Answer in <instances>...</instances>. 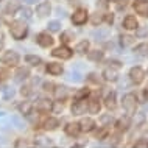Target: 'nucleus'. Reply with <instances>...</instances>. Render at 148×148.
I'll use <instances>...</instances> for the list:
<instances>
[{"mask_svg": "<svg viewBox=\"0 0 148 148\" xmlns=\"http://www.w3.org/2000/svg\"><path fill=\"white\" fill-rule=\"evenodd\" d=\"M136 101H137V98H136L133 94H126L125 97H123L122 103H123V108L126 109L128 114H133L136 111Z\"/></svg>", "mask_w": 148, "mask_h": 148, "instance_id": "nucleus-3", "label": "nucleus"}, {"mask_svg": "<svg viewBox=\"0 0 148 148\" xmlns=\"http://www.w3.org/2000/svg\"><path fill=\"white\" fill-rule=\"evenodd\" d=\"M69 77H70L72 81H81V79H83V78H81V75H79L78 72H72Z\"/></svg>", "mask_w": 148, "mask_h": 148, "instance_id": "nucleus-41", "label": "nucleus"}, {"mask_svg": "<svg viewBox=\"0 0 148 148\" xmlns=\"http://www.w3.org/2000/svg\"><path fill=\"white\" fill-rule=\"evenodd\" d=\"M19 55L16 53V51H13V50H10V51H5V53L2 55V64H5V66H8V67H14V66H17L19 64Z\"/></svg>", "mask_w": 148, "mask_h": 148, "instance_id": "nucleus-2", "label": "nucleus"}, {"mask_svg": "<svg viewBox=\"0 0 148 148\" xmlns=\"http://www.w3.org/2000/svg\"><path fill=\"white\" fill-rule=\"evenodd\" d=\"M130 128V117H123L117 122V130L119 131H126Z\"/></svg>", "mask_w": 148, "mask_h": 148, "instance_id": "nucleus-22", "label": "nucleus"}, {"mask_svg": "<svg viewBox=\"0 0 148 148\" xmlns=\"http://www.w3.org/2000/svg\"><path fill=\"white\" fill-rule=\"evenodd\" d=\"M38 44L41 47H50L53 44V38L49 34V33H41L38 36Z\"/></svg>", "mask_w": 148, "mask_h": 148, "instance_id": "nucleus-10", "label": "nucleus"}, {"mask_svg": "<svg viewBox=\"0 0 148 148\" xmlns=\"http://www.w3.org/2000/svg\"><path fill=\"white\" fill-rule=\"evenodd\" d=\"M51 101L50 100H47V98H41L38 101V109H41V111H49V109H51Z\"/></svg>", "mask_w": 148, "mask_h": 148, "instance_id": "nucleus-21", "label": "nucleus"}, {"mask_svg": "<svg viewBox=\"0 0 148 148\" xmlns=\"http://www.w3.org/2000/svg\"><path fill=\"white\" fill-rule=\"evenodd\" d=\"M136 36H137V38H147L148 36V27H137V28H136Z\"/></svg>", "mask_w": 148, "mask_h": 148, "instance_id": "nucleus-32", "label": "nucleus"}, {"mask_svg": "<svg viewBox=\"0 0 148 148\" xmlns=\"http://www.w3.org/2000/svg\"><path fill=\"white\" fill-rule=\"evenodd\" d=\"M119 142H120V137H119V136H112V137H111V145H117Z\"/></svg>", "mask_w": 148, "mask_h": 148, "instance_id": "nucleus-50", "label": "nucleus"}, {"mask_svg": "<svg viewBox=\"0 0 148 148\" xmlns=\"http://www.w3.org/2000/svg\"><path fill=\"white\" fill-rule=\"evenodd\" d=\"M51 87H53V84H51V83H44V89H45V90H50Z\"/></svg>", "mask_w": 148, "mask_h": 148, "instance_id": "nucleus-51", "label": "nucleus"}, {"mask_svg": "<svg viewBox=\"0 0 148 148\" xmlns=\"http://www.w3.org/2000/svg\"><path fill=\"white\" fill-rule=\"evenodd\" d=\"M31 109H33V105H31L30 101H22L21 105H19V111H21L23 115H30Z\"/></svg>", "mask_w": 148, "mask_h": 148, "instance_id": "nucleus-20", "label": "nucleus"}, {"mask_svg": "<svg viewBox=\"0 0 148 148\" xmlns=\"http://www.w3.org/2000/svg\"><path fill=\"white\" fill-rule=\"evenodd\" d=\"M2 47H3V39L0 38V49H2Z\"/></svg>", "mask_w": 148, "mask_h": 148, "instance_id": "nucleus-59", "label": "nucleus"}, {"mask_svg": "<svg viewBox=\"0 0 148 148\" xmlns=\"http://www.w3.org/2000/svg\"><path fill=\"white\" fill-rule=\"evenodd\" d=\"M10 33H11V36H13L14 39L21 41V39H23L27 36V33H28V27H27V23L23 21H16V22L11 23Z\"/></svg>", "mask_w": 148, "mask_h": 148, "instance_id": "nucleus-1", "label": "nucleus"}, {"mask_svg": "<svg viewBox=\"0 0 148 148\" xmlns=\"http://www.w3.org/2000/svg\"><path fill=\"white\" fill-rule=\"evenodd\" d=\"M17 10H21V8H19V3L14 2V0H13V2H10V3L6 5V13H8V14H14Z\"/></svg>", "mask_w": 148, "mask_h": 148, "instance_id": "nucleus-28", "label": "nucleus"}, {"mask_svg": "<svg viewBox=\"0 0 148 148\" xmlns=\"http://www.w3.org/2000/svg\"><path fill=\"white\" fill-rule=\"evenodd\" d=\"M3 97H5L6 100L13 98L14 97V89H11V87H5V89H3Z\"/></svg>", "mask_w": 148, "mask_h": 148, "instance_id": "nucleus-38", "label": "nucleus"}, {"mask_svg": "<svg viewBox=\"0 0 148 148\" xmlns=\"http://www.w3.org/2000/svg\"><path fill=\"white\" fill-rule=\"evenodd\" d=\"M143 120H145V117H143V114H137V117H136V126L142 125Z\"/></svg>", "mask_w": 148, "mask_h": 148, "instance_id": "nucleus-47", "label": "nucleus"}, {"mask_svg": "<svg viewBox=\"0 0 148 148\" xmlns=\"http://www.w3.org/2000/svg\"><path fill=\"white\" fill-rule=\"evenodd\" d=\"M89 59H92V61H98V59H101L103 58V51H100V50H94V51H89Z\"/></svg>", "mask_w": 148, "mask_h": 148, "instance_id": "nucleus-30", "label": "nucleus"}, {"mask_svg": "<svg viewBox=\"0 0 148 148\" xmlns=\"http://www.w3.org/2000/svg\"><path fill=\"white\" fill-rule=\"evenodd\" d=\"M106 134H108V131H101V133H98V134H97V139H101V137H106Z\"/></svg>", "mask_w": 148, "mask_h": 148, "instance_id": "nucleus-52", "label": "nucleus"}, {"mask_svg": "<svg viewBox=\"0 0 148 148\" xmlns=\"http://www.w3.org/2000/svg\"><path fill=\"white\" fill-rule=\"evenodd\" d=\"M5 117H6V114L3 112V111H0V120H2V119H5Z\"/></svg>", "mask_w": 148, "mask_h": 148, "instance_id": "nucleus-57", "label": "nucleus"}, {"mask_svg": "<svg viewBox=\"0 0 148 148\" xmlns=\"http://www.w3.org/2000/svg\"><path fill=\"white\" fill-rule=\"evenodd\" d=\"M44 126H45V130H50V131H53V130H56V128L59 126V122H58V119H55V117H50V119H47V120H45V123H44Z\"/></svg>", "mask_w": 148, "mask_h": 148, "instance_id": "nucleus-19", "label": "nucleus"}, {"mask_svg": "<svg viewBox=\"0 0 148 148\" xmlns=\"http://www.w3.org/2000/svg\"><path fill=\"white\" fill-rule=\"evenodd\" d=\"M72 39H73V34L70 33V31H64V33L61 34V42H69V41H72Z\"/></svg>", "mask_w": 148, "mask_h": 148, "instance_id": "nucleus-35", "label": "nucleus"}, {"mask_svg": "<svg viewBox=\"0 0 148 148\" xmlns=\"http://www.w3.org/2000/svg\"><path fill=\"white\" fill-rule=\"evenodd\" d=\"M109 64H112L114 67H120V66H122V64H120L119 61H114V59H112V61H109Z\"/></svg>", "mask_w": 148, "mask_h": 148, "instance_id": "nucleus-55", "label": "nucleus"}, {"mask_svg": "<svg viewBox=\"0 0 148 148\" xmlns=\"http://www.w3.org/2000/svg\"><path fill=\"white\" fill-rule=\"evenodd\" d=\"M86 21H87V11L83 10V8L77 10L73 13V16H72V22L75 25H83V23H86Z\"/></svg>", "mask_w": 148, "mask_h": 148, "instance_id": "nucleus-4", "label": "nucleus"}, {"mask_svg": "<svg viewBox=\"0 0 148 148\" xmlns=\"http://www.w3.org/2000/svg\"><path fill=\"white\" fill-rule=\"evenodd\" d=\"M134 10L137 14L147 17L148 16V0H134Z\"/></svg>", "mask_w": 148, "mask_h": 148, "instance_id": "nucleus-8", "label": "nucleus"}, {"mask_svg": "<svg viewBox=\"0 0 148 148\" xmlns=\"http://www.w3.org/2000/svg\"><path fill=\"white\" fill-rule=\"evenodd\" d=\"M100 123L105 126H109L111 123H112V115L111 114H103L101 117H100Z\"/></svg>", "mask_w": 148, "mask_h": 148, "instance_id": "nucleus-29", "label": "nucleus"}, {"mask_svg": "<svg viewBox=\"0 0 148 148\" xmlns=\"http://www.w3.org/2000/svg\"><path fill=\"white\" fill-rule=\"evenodd\" d=\"M111 2H115V0H111Z\"/></svg>", "mask_w": 148, "mask_h": 148, "instance_id": "nucleus-60", "label": "nucleus"}, {"mask_svg": "<svg viewBox=\"0 0 148 148\" xmlns=\"http://www.w3.org/2000/svg\"><path fill=\"white\" fill-rule=\"evenodd\" d=\"M36 143H38L39 147H51L53 143H51L50 139H47V137H38L36 139Z\"/></svg>", "mask_w": 148, "mask_h": 148, "instance_id": "nucleus-31", "label": "nucleus"}, {"mask_svg": "<svg viewBox=\"0 0 148 148\" xmlns=\"http://www.w3.org/2000/svg\"><path fill=\"white\" fill-rule=\"evenodd\" d=\"M120 39H122V45H128V44L133 42V38H130V36H120Z\"/></svg>", "mask_w": 148, "mask_h": 148, "instance_id": "nucleus-42", "label": "nucleus"}, {"mask_svg": "<svg viewBox=\"0 0 148 148\" xmlns=\"http://www.w3.org/2000/svg\"><path fill=\"white\" fill-rule=\"evenodd\" d=\"M75 50H77L78 53H86V51L89 50V41H86V39H84V41H81L77 45V49H75Z\"/></svg>", "mask_w": 148, "mask_h": 148, "instance_id": "nucleus-26", "label": "nucleus"}, {"mask_svg": "<svg viewBox=\"0 0 148 148\" xmlns=\"http://www.w3.org/2000/svg\"><path fill=\"white\" fill-rule=\"evenodd\" d=\"M51 111H53V112H61V111H62V106L59 105V103H55V105L51 106Z\"/></svg>", "mask_w": 148, "mask_h": 148, "instance_id": "nucleus-49", "label": "nucleus"}, {"mask_svg": "<svg viewBox=\"0 0 148 148\" xmlns=\"http://www.w3.org/2000/svg\"><path fill=\"white\" fill-rule=\"evenodd\" d=\"M50 10H51V6H50L49 2L39 3L38 8H36V11H38V14L41 16V17H45V16H49V14H50Z\"/></svg>", "mask_w": 148, "mask_h": 148, "instance_id": "nucleus-13", "label": "nucleus"}, {"mask_svg": "<svg viewBox=\"0 0 148 148\" xmlns=\"http://www.w3.org/2000/svg\"><path fill=\"white\" fill-rule=\"evenodd\" d=\"M134 148H148V139H139L134 143Z\"/></svg>", "mask_w": 148, "mask_h": 148, "instance_id": "nucleus-36", "label": "nucleus"}, {"mask_svg": "<svg viewBox=\"0 0 148 148\" xmlns=\"http://www.w3.org/2000/svg\"><path fill=\"white\" fill-rule=\"evenodd\" d=\"M100 108H101V105H100L98 98H90L89 101H87V109H89V112H92V114H98Z\"/></svg>", "mask_w": 148, "mask_h": 148, "instance_id": "nucleus-14", "label": "nucleus"}, {"mask_svg": "<svg viewBox=\"0 0 148 148\" xmlns=\"http://www.w3.org/2000/svg\"><path fill=\"white\" fill-rule=\"evenodd\" d=\"M79 126H81V131H84V133H90L92 130H94L95 126V122L92 119H83L81 122H79Z\"/></svg>", "mask_w": 148, "mask_h": 148, "instance_id": "nucleus-12", "label": "nucleus"}, {"mask_svg": "<svg viewBox=\"0 0 148 148\" xmlns=\"http://www.w3.org/2000/svg\"><path fill=\"white\" fill-rule=\"evenodd\" d=\"M28 147H31L30 143H27L23 139H19L17 142H16V148H28Z\"/></svg>", "mask_w": 148, "mask_h": 148, "instance_id": "nucleus-40", "label": "nucleus"}, {"mask_svg": "<svg viewBox=\"0 0 148 148\" xmlns=\"http://www.w3.org/2000/svg\"><path fill=\"white\" fill-rule=\"evenodd\" d=\"M112 21H114V16H112V14L106 16V22H108V23H112Z\"/></svg>", "mask_w": 148, "mask_h": 148, "instance_id": "nucleus-53", "label": "nucleus"}, {"mask_svg": "<svg viewBox=\"0 0 148 148\" xmlns=\"http://www.w3.org/2000/svg\"><path fill=\"white\" fill-rule=\"evenodd\" d=\"M130 77H131V81L136 83V84H140L145 78V72H143L140 67H133L130 72Z\"/></svg>", "mask_w": 148, "mask_h": 148, "instance_id": "nucleus-6", "label": "nucleus"}, {"mask_svg": "<svg viewBox=\"0 0 148 148\" xmlns=\"http://www.w3.org/2000/svg\"><path fill=\"white\" fill-rule=\"evenodd\" d=\"M145 50H148V45L147 44H142V45H137L136 47V53L137 55H140V56H145V55H148V51H145Z\"/></svg>", "mask_w": 148, "mask_h": 148, "instance_id": "nucleus-33", "label": "nucleus"}, {"mask_svg": "<svg viewBox=\"0 0 148 148\" xmlns=\"http://www.w3.org/2000/svg\"><path fill=\"white\" fill-rule=\"evenodd\" d=\"M101 21H103V16H101V14H98V13L95 14L94 17H92V22H94V25H97V23H100Z\"/></svg>", "mask_w": 148, "mask_h": 148, "instance_id": "nucleus-44", "label": "nucleus"}, {"mask_svg": "<svg viewBox=\"0 0 148 148\" xmlns=\"http://www.w3.org/2000/svg\"><path fill=\"white\" fill-rule=\"evenodd\" d=\"M25 61L28 64H31V66H39V64H41V58L36 56V55H27Z\"/></svg>", "mask_w": 148, "mask_h": 148, "instance_id": "nucleus-24", "label": "nucleus"}, {"mask_svg": "<svg viewBox=\"0 0 148 148\" xmlns=\"http://www.w3.org/2000/svg\"><path fill=\"white\" fill-rule=\"evenodd\" d=\"M3 142H5V137H2V136H0V145H2Z\"/></svg>", "mask_w": 148, "mask_h": 148, "instance_id": "nucleus-58", "label": "nucleus"}, {"mask_svg": "<svg viewBox=\"0 0 148 148\" xmlns=\"http://www.w3.org/2000/svg\"><path fill=\"white\" fill-rule=\"evenodd\" d=\"M92 36H94V39H97V41H105V39H108V36H109V30L108 28H98V30L92 31Z\"/></svg>", "mask_w": 148, "mask_h": 148, "instance_id": "nucleus-15", "label": "nucleus"}, {"mask_svg": "<svg viewBox=\"0 0 148 148\" xmlns=\"http://www.w3.org/2000/svg\"><path fill=\"white\" fill-rule=\"evenodd\" d=\"M21 94L25 95V97H27V95H30V94H31V87H30V86H23L22 89H21Z\"/></svg>", "mask_w": 148, "mask_h": 148, "instance_id": "nucleus-46", "label": "nucleus"}, {"mask_svg": "<svg viewBox=\"0 0 148 148\" xmlns=\"http://www.w3.org/2000/svg\"><path fill=\"white\" fill-rule=\"evenodd\" d=\"M25 3H36V2H39V0H23Z\"/></svg>", "mask_w": 148, "mask_h": 148, "instance_id": "nucleus-56", "label": "nucleus"}, {"mask_svg": "<svg viewBox=\"0 0 148 148\" xmlns=\"http://www.w3.org/2000/svg\"><path fill=\"white\" fill-rule=\"evenodd\" d=\"M86 109H87V101H86V98H81V100H78V101H75L73 105H72V114H73V115H81V114H84Z\"/></svg>", "mask_w": 148, "mask_h": 148, "instance_id": "nucleus-5", "label": "nucleus"}, {"mask_svg": "<svg viewBox=\"0 0 148 148\" xmlns=\"http://www.w3.org/2000/svg\"><path fill=\"white\" fill-rule=\"evenodd\" d=\"M128 5V0H117V10H123Z\"/></svg>", "mask_w": 148, "mask_h": 148, "instance_id": "nucleus-45", "label": "nucleus"}, {"mask_svg": "<svg viewBox=\"0 0 148 148\" xmlns=\"http://www.w3.org/2000/svg\"><path fill=\"white\" fill-rule=\"evenodd\" d=\"M97 6H98V8H103V10H106V8H108V0H98V2H97Z\"/></svg>", "mask_w": 148, "mask_h": 148, "instance_id": "nucleus-48", "label": "nucleus"}, {"mask_svg": "<svg viewBox=\"0 0 148 148\" xmlns=\"http://www.w3.org/2000/svg\"><path fill=\"white\" fill-rule=\"evenodd\" d=\"M8 77H10V73H8L6 69H2L0 67V81H3V79H6Z\"/></svg>", "mask_w": 148, "mask_h": 148, "instance_id": "nucleus-43", "label": "nucleus"}, {"mask_svg": "<svg viewBox=\"0 0 148 148\" xmlns=\"http://www.w3.org/2000/svg\"><path fill=\"white\" fill-rule=\"evenodd\" d=\"M11 122H13V123H14V125L17 126V128H23V123H22V120L19 119L17 115H13V117H11Z\"/></svg>", "mask_w": 148, "mask_h": 148, "instance_id": "nucleus-39", "label": "nucleus"}, {"mask_svg": "<svg viewBox=\"0 0 148 148\" xmlns=\"http://www.w3.org/2000/svg\"><path fill=\"white\" fill-rule=\"evenodd\" d=\"M123 27L126 30H136L137 28V21H136L134 16H126L125 21H123Z\"/></svg>", "mask_w": 148, "mask_h": 148, "instance_id": "nucleus-17", "label": "nucleus"}, {"mask_svg": "<svg viewBox=\"0 0 148 148\" xmlns=\"http://www.w3.org/2000/svg\"><path fill=\"white\" fill-rule=\"evenodd\" d=\"M89 79H90V81H94V83H97V75H95V73H90V75H89Z\"/></svg>", "mask_w": 148, "mask_h": 148, "instance_id": "nucleus-54", "label": "nucleus"}, {"mask_svg": "<svg viewBox=\"0 0 148 148\" xmlns=\"http://www.w3.org/2000/svg\"><path fill=\"white\" fill-rule=\"evenodd\" d=\"M115 106H117V105H115V92H111V94L106 97V108L114 109Z\"/></svg>", "mask_w": 148, "mask_h": 148, "instance_id": "nucleus-23", "label": "nucleus"}, {"mask_svg": "<svg viewBox=\"0 0 148 148\" xmlns=\"http://www.w3.org/2000/svg\"><path fill=\"white\" fill-rule=\"evenodd\" d=\"M28 77H30V69L28 67H21V69H17V72H16L14 79L17 83H21V81H23V79H27Z\"/></svg>", "mask_w": 148, "mask_h": 148, "instance_id": "nucleus-11", "label": "nucleus"}, {"mask_svg": "<svg viewBox=\"0 0 148 148\" xmlns=\"http://www.w3.org/2000/svg\"><path fill=\"white\" fill-rule=\"evenodd\" d=\"M47 72L51 75H61L62 73V66L58 62H49L47 64Z\"/></svg>", "mask_w": 148, "mask_h": 148, "instance_id": "nucleus-16", "label": "nucleus"}, {"mask_svg": "<svg viewBox=\"0 0 148 148\" xmlns=\"http://www.w3.org/2000/svg\"><path fill=\"white\" fill-rule=\"evenodd\" d=\"M87 95H89V89H81V90H78L77 94H75V98L81 100V98H86Z\"/></svg>", "mask_w": 148, "mask_h": 148, "instance_id": "nucleus-37", "label": "nucleus"}, {"mask_svg": "<svg viewBox=\"0 0 148 148\" xmlns=\"http://www.w3.org/2000/svg\"><path fill=\"white\" fill-rule=\"evenodd\" d=\"M55 95H56V98H66L67 97V87L66 86H58L56 89H55Z\"/></svg>", "mask_w": 148, "mask_h": 148, "instance_id": "nucleus-25", "label": "nucleus"}, {"mask_svg": "<svg viewBox=\"0 0 148 148\" xmlns=\"http://www.w3.org/2000/svg\"><path fill=\"white\" fill-rule=\"evenodd\" d=\"M103 78L106 81H117L119 78V72H117V67H106L103 70Z\"/></svg>", "mask_w": 148, "mask_h": 148, "instance_id": "nucleus-9", "label": "nucleus"}, {"mask_svg": "<svg viewBox=\"0 0 148 148\" xmlns=\"http://www.w3.org/2000/svg\"><path fill=\"white\" fill-rule=\"evenodd\" d=\"M79 131H81L79 123H69V125L66 126V133L69 134V136H78Z\"/></svg>", "mask_w": 148, "mask_h": 148, "instance_id": "nucleus-18", "label": "nucleus"}, {"mask_svg": "<svg viewBox=\"0 0 148 148\" xmlns=\"http://www.w3.org/2000/svg\"><path fill=\"white\" fill-rule=\"evenodd\" d=\"M51 55L56 56V58H61V59H69V58H72V50L66 45H61V47H58V49H55L51 51Z\"/></svg>", "mask_w": 148, "mask_h": 148, "instance_id": "nucleus-7", "label": "nucleus"}, {"mask_svg": "<svg viewBox=\"0 0 148 148\" xmlns=\"http://www.w3.org/2000/svg\"><path fill=\"white\" fill-rule=\"evenodd\" d=\"M49 30L50 31H59V30H61V23H59L58 21L49 22Z\"/></svg>", "mask_w": 148, "mask_h": 148, "instance_id": "nucleus-34", "label": "nucleus"}, {"mask_svg": "<svg viewBox=\"0 0 148 148\" xmlns=\"http://www.w3.org/2000/svg\"><path fill=\"white\" fill-rule=\"evenodd\" d=\"M19 13H21L22 19H25V21H30V19L33 17V11H31L30 8H21V10H19Z\"/></svg>", "mask_w": 148, "mask_h": 148, "instance_id": "nucleus-27", "label": "nucleus"}]
</instances>
